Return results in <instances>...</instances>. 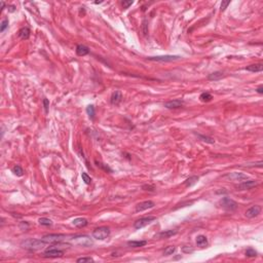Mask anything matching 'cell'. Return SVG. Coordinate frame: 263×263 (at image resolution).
<instances>
[{
  "instance_id": "obj_1",
  "label": "cell",
  "mask_w": 263,
  "mask_h": 263,
  "mask_svg": "<svg viewBox=\"0 0 263 263\" xmlns=\"http://www.w3.org/2000/svg\"><path fill=\"white\" fill-rule=\"evenodd\" d=\"M45 245L46 243L43 242L42 239H28L21 242V247H23L24 249L30 250V251H37V250H40L43 247H45Z\"/></svg>"
},
{
  "instance_id": "obj_2",
  "label": "cell",
  "mask_w": 263,
  "mask_h": 263,
  "mask_svg": "<svg viewBox=\"0 0 263 263\" xmlns=\"http://www.w3.org/2000/svg\"><path fill=\"white\" fill-rule=\"evenodd\" d=\"M70 243L74 246H78V247H91L93 246V239H91V236L85 235H75L73 236L71 239H70Z\"/></svg>"
},
{
  "instance_id": "obj_3",
  "label": "cell",
  "mask_w": 263,
  "mask_h": 263,
  "mask_svg": "<svg viewBox=\"0 0 263 263\" xmlns=\"http://www.w3.org/2000/svg\"><path fill=\"white\" fill-rule=\"evenodd\" d=\"M219 205L221 206L222 209H224L225 211H229V212L235 211L237 209V207H239V205H237V203L235 200H231V198H229L227 196L221 198L220 201H219Z\"/></svg>"
},
{
  "instance_id": "obj_4",
  "label": "cell",
  "mask_w": 263,
  "mask_h": 263,
  "mask_svg": "<svg viewBox=\"0 0 263 263\" xmlns=\"http://www.w3.org/2000/svg\"><path fill=\"white\" fill-rule=\"evenodd\" d=\"M66 235H61V233H50V235H45L41 237V239L46 244H59L66 239Z\"/></svg>"
},
{
  "instance_id": "obj_5",
  "label": "cell",
  "mask_w": 263,
  "mask_h": 263,
  "mask_svg": "<svg viewBox=\"0 0 263 263\" xmlns=\"http://www.w3.org/2000/svg\"><path fill=\"white\" fill-rule=\"evenodd\" d=\"M110 235V229L107 226H101L93 231V237L98 240H104Z\"/></svg>"
},
{
  "instance_id": "obj_6",
  "label": "cell",
  "mask_w": 263,
  "mask_h": 263,
  "mask_svg": "<svg viewBox=\"0 0 263 263\" xmlns=\"http://www.w3.org/2000/svg\"><path fill=\"white\" fill-rule=\"evenodd\" d=\"M180 56H172V54H166V56H157V57H148L147 60L152 62H173V61L179 60Z\"/></svg>"
},
{
  "instance_id": "obj_7",
  "label": "cell",
  "mask_w": 263,
  "mask_h": 263,
  "mask_svg": "<svg viewBox=\"0 0 263 263\" xmlns=\"http://www.w3.org/2000/svg\"><path fill=\"white\" fill-rule=\"evenodd\" d=\"M64 255V252L62 250H59L54 247H52V248L46 249L45 251L43 252V257L45 258H59L62 257Z\"/></svg>"
},
{
  "instance_id": "obj_8",
  "label": "cell",
  "mask_w": 263,
  "mask_h": 263,
  "mask_svg": "<svg viewBox=\"0 0 263 263\" xmlns=\"http://www.w3.org/2000/svg\"><path fill=\"white\" fill-rule=\"evenodd\" d=\"M258 185V182L256 180H245L240 182L237 185H235V188L237 190H250V189L256 187Z\"/></svg>"
},
{
  "instance_id": "obj_9",
  "label": "cell",
  "mask_w": 263,
  "mask_h": 263,
  "mask_svg": "<svg viewBox=\"0 0 263 263\" xmlns=\"http://www.w3.org/2000/svg\"><path fill=\"white\" fill-rule=\"evenodd\" d=\"M154 220H155V217H153V216L141 218V219L137 220L136 222L134 223V228L135 229H141V228H143V227L147 226L148 224H150L152 221H154Z\"/></svg>"
},
{
  "instance_id": "obj_10",
  "label": "cell",
  "mask_w": 263,
  "mask_h": 263,
  "mask_svg": "<svg viewBox=\"0 0 263 263\" xmlns=\"http://www.w3.org/2000/svg\"><path fill=\"white\" fill-rule=\"evenodd\" d=\"M260 213H261V207L258 206V205H254V206H252L246 211L245 216L247 218H249V219H252V218L257 217Z\"/></svg>"
},
{
  "instance_id": "obj_11",
  "label": "cell",
  "mask_w": 263,
  "mask_h": 263,
  "mask_svg": "<svg viewBox=\"0 0 263 263\" xmlns=\"http://www.w3.org/2000/svg\"><path fill=\"white\" fill-rule=\"evenodd\" d=\"M226 178H228L231 181H236V182H243L245 180H248V176L243 174V173H229L225 176Z\"/></svg>"
},
{
  "instance_id": "obj_12",
  "label": "cell",
  "mask_w": 263,
  "mask_h": 263,
  "mask_svg": "<svg viewBox=\"0 0 263 263\" xmlns=\"http://www.w3.org/2000/svg\"><path fill=\"white\" fill-rule=\"evenodd\" d=\"M154 206H155V204L153 203L152 200H145V201H142V203L138 204L135 210H136V212H143V211L152 209Z\"/></svg>"
},
{
  "instance_id": "obj_13",
  "label": "cell",
  "mask_w": 263,
  "mask_h": 263,
  "mask_svg": "<svg viewBox=\"0 0 263 263\" xmlns=\"http://www.w3.org/2000/svg\"><path fill=\"white\" fill-rule=\"evenodd\" d=\"M184 102L183 100H173V101H169L165 103V107L168 109H178L181 108L183 106Z\"/></svg>"
},
{
  "instance_id": "obj_14",
  "label": "cell",
  "mask_w": 263,
  "mask_h": 263,
  "mask_svg": "<svg viewBox=\"0 0 263 263\" xmlns=\"http://www.w3.org/2000/svg\"><path fill=\"white\" fill-rule=\"evenodd\" d=\"M123 100V95H121V92L119 91H115L113 94L111 95L110 98V102L112 105H118Z\"/></svg>"
},
{
  "instance_id": "obj_15",
  "label": "cell",
  "mask_w": 263,
  "mask_h": 263,
  "mask_svg": "<svg viewBox=\"0 0 263 263\" xmlns=\"http://www.w3.org/2000/svg\"><path fill=\"white\" fill-rule=\"evenodd\" d=\"M72 224L75 227H77V228H82V227H85L88 225V219H85V218L79 217V218H75V219L72 221Z\"/></svg>"
},
{
  "instance_id": "obj_16",
  "label": "cell",
  "mask_w": 263,
  "mask_h": 263,
  "mask_svg": "<svg viewBox=\"0 0 263 263\" xmlns=\"http://www.w3.org/2000/svg\"><path fill=\"white\" fill-rule=\"evenodd\" d=\"M89 54V49L88 46L83 45V44H78L76 46V54L79 57H84L86 54Z\"/></svg>"
},
{
  "instance_id": "obj_17",
  "label": "cell",
  "mask_w": 263,
  "mask_h": 263,
  "mask_svg": "<svg viewBox=\"0 0 263 263\" xmlns=\"http://www.w3.org/2000/svg\"><path fill=\"white\" fill-rule=\"evenodd\" d=\"M19 37L23 40H27L30 37V29L28 27H23L19 30Z\"/></svg>"
},
{
  "instance_id": "obj_18",
  "label": "cell",
  "mask_w": 263,
  "mask_h": 263,
  "mask_svg": "<svg viewBox=\"0 0 263 263\" xmlns=\"http://www.w3.org/2000/svg\"><path fill=\"white\" fill-rule=\"evenodd\" d=\"M195 242H196L197 247H200V248H206V247L208 246V239H207V236H205L203 235H197L196 240H195Z\"/></svg>"
},
{
  "instance_id": "obj_19",
  "label": "cell",
  "mask_w": 263,
  "mask_h": 263,
  "mask_svg": "<svg viewBox=\"0 0 263 263\" xmlns=\"http://www.w3.org/2000/svg\"><path fill=\"white\" fill-rule=\"evenodd\" d=\"M147 245L146 240H130L127 242V246H130L131 248H141Z\"/></svg>"
},
{
  "instance_id": "obj_20",
  "label": "cell",
  "mask_w": 263,
  "mask_h": 263,
  "mask_svg": "<svg viewBox=\"0 0 263 263\" xmlns=\"http://www.w3.org/2000/svg\"><path fill=\"white\" fill-rule=\"evenodd\" d=\"M222 77H224V73L221 71H216L213 72L208 76V79L211 80V81H217V80H220Z\"/></svg>"
},
{
  "instance_id": "obj_21",
  "label": "cell",
  "mask_w": 263,
  "mask_h": 263,
  "mask_svg": "<svg viewBox=\"0 0 263 263\" xmlns=\"http://www.w3.org/2000/svg\"><path fill=\"white\" fill-rule=\"evenodd\" d=\"M246 70L250 72H261L263 70V66L262 64H253V65L247 66Z\"/></svg>"
},
{
  "instance_id": "obj_22",
  "label": "cell",
  "mask_w": 263,
  "mask_h": 263,
  "mask_svg": "<svg viewBox=\"0 0 263 263\" xmlns=\"http://www.w3.org/2000/svg\"><path fill=\"white\" fill-rule=\"evenodd\" d=\"M176 233H177V230H165V231L159 232L156 236L160 237V239H168V237L175 235Z\"/></svg>"
},
{
  "instance_id": "obj_23",
  "label": "cell",
  "mask_w": 263,
  "mask_h": 263,
  "mask_svg": "<svg viewBox=\"0 0 263 263\" xmlns=\"http://www.w3.org/2000/svg\"><path fill=\"white\" fill-rule=\"evenodd\" d=\"M198 181V177L197 176H192V177H189L187 180L184 181V185L186 187H190V186L194 185L195 183H197Z\"/></svg>"
},
{
  "instance_id": "obj_24",
  "label": "cell",
  "mask_w": 263,
  "mask_h": 263,
  "mask_svg": "<svg viewBox=\"0 0 263 263\" xmlns=\"http://www.w3.org/2000/svg\"><path fill=\"white\" fill-rule=\"evenodd\" d=\"M212 99H213V96L208 92H205L203 94H200V100L201 102H204V103H208V102H210Z\"/></svg>"
},
{
  "instance_id": "obj_25",
  "label": "cell",
  "mask_w": 263,
  "mask_h": 263,
  "mask_svg": "<svg viewBox=\"0 0 263 263\" xmlns=\"http://www.w3.org/2000/svg\"><path fill=\"white\" fill-rule=\"evenodd\" d=\"M11 171H12V173H14L15 176H18V177H22V176L24 175V170L22 169L21 166L15 165L14 168L11 169Z\"/></svg>"
},
{
  "instance_id": "obj_26",
  "label": "cell",
  "mask_w": 263,
  "mask_h": 263,
  "mask_svg": "<svg viewBox=\"0 0 263 263\" xmlns=\"http://www.w3.org/2000/svg\"><path fill=\"white\" fill-rule=\"evenodd\" d=\"M38 223L40 225H43V226H52L53 225V221L49 219V218H45V217H42V218H39L38 219Z\"/></svg>"
},
{
  "instance_id": "obj_27",
  "label": "cell",
  "mask_w": 263,
  "mask_h": 263,
  "mask_svg": "<svg viewBox=\"0 0 263 263\" xmlns=\"http://www.w3.org/2000/svg\"><path fill=\"white\" fill-rule=\"evenodd\" d=\"M86 113H88V117L91 118V119H94L95 115H96V110H95L94 105H88V107H86Z\"/></svg>"
},
{
  "instance_id": "obj_28",
  "label": "cell",
  "mask_w": 263,
  "mask_h": 263,
  "mask_svg": "<svg viewBox=\"0 0 263 263\" xmlns=\"http://www.w3.org/2000/svg\"><path fill=\"white\" fill-rule=\"evenodd\" d=\"M195 135H196V136L200 138L201 141H204V142H207L209 144H214L215 143V140L213 139V138L208 137V136H204V135H200V134H195Z\"/></svg>"
},
{
  "instance_id": "obj_29",
  "label": "cell",
  "mask_w": 263,
  "mask_h": 263,
  "mask_svg": "<svg viewBox=\"0 0 263 263\" xmlns=\"http://www.w3.org/2000/svg\"><path fill=\"white\" fill-rule=\"evenodd\" d=\"M176 251V247L174 246H169L166 247V248L165 249V251H163V255L166 256H170V255H173Z\"/></svg>"
},
{
  "instance_id": "obj_30",
  "label": "cell",
  "mask_w": 263,
  "mask_h": 263,
  "mask_svg": "<svg viewBox=\"0 0 263 263\" xmlns=\"http://www.w3.org/2000/svg\"><path fill=\"white\" fill-rule=\"evenodd\" d=\"M96 165H97V166H99V168H101L102 170H104L105 172H109V173H111L112 172V170L109 168V166H107V165H104L103 162H98V160H96Z\"/></svg>"
},
{
  "instance_id": "obj_31",
  "label": "cell",
  "mask_w": 263,
  "mask_h": 263,
  "mask_svg": "<svg viewBox=\"0 0 263 263\" xmlns=\"http://www.w3.org/2000/svg\"><path fill=\"white\" fill-rule=\"evenodd\" d=\"M246 256H247V257H250V258L256 257V256H257V252H256L254 249L249 248V249L246 250Z\"/></svg>"
},
{
  "instance_id": "obj_32",
  "label": "cell",
  "mask_w": 263,
  "mask_h": 263,
  "mask_svg": "<svg viewBox=\"0 0 263 263\" xmlns=\"http://www.w3.org/2000/svg\"><path fill=\"white\" fill-rule=\"evenodd\" d=\"M81 178H82V181L84 182L85 184H91L92 183V178L89 177V176L86 174V173H84V172H82L81 173Z\"/></svg>"
},
{
  "instance_id": "obj_33",
  "label": "cell",
  "mask_w": 263,
  "mask_h": 263,
  "mask_svg": "<svg viewBox=\"0 0 263 263\" xmlns=\"http://www.w3.org/2000/svg\"><path fill=\"white\" fill-rule=\"evenodd\" d=\"M8 27V19H4V20L2 21L1 23V26H0V32H4L5 29Z\"/></svg>"
},
{
  "instance_id": "obj_34",
  "label": "cell",
  "mask_w": 263,
  "mask_h": 263,
  "mask_svg": "<svg viewBox=\"0 0 263 263\" xmlns=\"http://www.w3.org/2000/svg\"><path fill=\"white\" fill-rule=\"evenodd\" d=\"M76 262L78 263H84V262H94V259L91 258V257H81V258H78Z\"/></svg>"
},
{
  "instance_id": "obj_35",
  "label": "cell",
  "mask_w": 263,
  "mask_h": 263,
  "mask_svg": "<svg viewBox=\"0 0 263 263\" xmlns=\"http://www.w3.org/2000/svg\"><path fill=\"white\" fill-rule=\"evenodd\" d=\"M142 31H143V34H144V35H147V33H148V25H147V21H146V20L143 21Z\"/></svg>"
},
{
  "instance_id": "obj_36",
  "label": "cell",
  "mask_w": 263,
  "mask_h": 263,
  "mask_svg": "<svg viewBox=\"0 0 263 263\" xmlns=\"http://www.w3.org/2000/svg\"><path fill=\"white\" fill-rule=\"evenodd\" d=\"M229 4H230V1H222V3H221V6H220L221 11H225L226 7H227V6H228Z\"/></svg>"
},
{
  "instance_id": "obj_37",
  "label": "cell",
  "mask_w": 263,
  "mask_h": 263,
  "mask_svg": "<svg viewBox=\"0 0 263 263\" xmlns=\"http://www.w3.org/2000/svg\"><path fill=\"white\" fill-rule=\"evenodd\" d=\"M43 107L45 112L49 111V107H50V101L47 99H43Z\"/></svg>"
},
{
  "instance_id": "obj_38",
  "label": "cell",
  "mask_w": 263,
  "mask_h": 263,
  "mask_svg": "<svg viewBox=\"0 0 263 263\" xmlns=\"http://www.w3.org/2000/svg\"><path fill=\"white\" fill-rule=\"evenodd\" d=\"M133 3H134V1H123L121 2V4H123V8H129Z\"/></svg>"
},
{
  "instance_id": "obj_39",
  "label": "cell",
  "mask_w": 263,
  "mask_h": 263,
  "mask_svg": "<svg viewBox=\"0 0 263 263\" xmlns=\"http://www.w3.org/2000/svg\"><path fill=\"white\" fill-rule=\"evenodd\" d=\"M142 188L144 189V190H149V191L154 190V186H153V185H144Z\"/></svg>"
},
{
  "instance_id": "obj_40",
  "label": "cell",
  "mask_w": 263,
  "mask_h": 263,
  "mask_svg": "<svg viewBox=\"0 0 263 263\" xmlns=\"http://www.w3.org/2000/svg\"><path fill=\"white\" fill-rule=\"evenodd\" d=\"M182 251H183L184 253H192V252H193V249H192V248H187V247H183V248H182Z\"/></svg>"
},
{
  "instance_id": "obj_41",
  "label": "cell",
  "mask_w": 263,
  "mask_h": 263,
  "mask_svg": "<svg viewBox=\"0 0 263 263\" xmlns=\"http://www.w3.org/2000/svg\"><path fill=\"white\" fill-rule=\"evenodd\" d=\"M8 12H14L15 11V5H8Z\"/></svg>"
},
{
  "instance_id": "obj_42",
  "label": "cell",
  "mask_w": 263,
  "mask_h": 263,
  "mask_svg": "<svg viewBox=\"0 0 263 263\" xmlns=\"http://www.w3.org/2000/svg\"><path fill=\"white\" fill-rule=\"evenodd\" d=\"M256 91H257L258 94H260V95H261V94H263V88H262V85L259 86V88H258L257 89H256Z\"/></svg>"
},
{
  "instance_id": "obj_43",
  "label": "cell",
  "mask_w": 263,
  "mask_h": 263,
  "mask_svg": "<svg viewBox=\"0 0 263 263\" xmlns=\"http://www.w3.org/2000/svg\"><path fill=\"white\" fill-rule=\"evenodd\" d=\"M102 2H103V1H96V2H95V4H101Z\"/></svg>"
}]
</instances>
